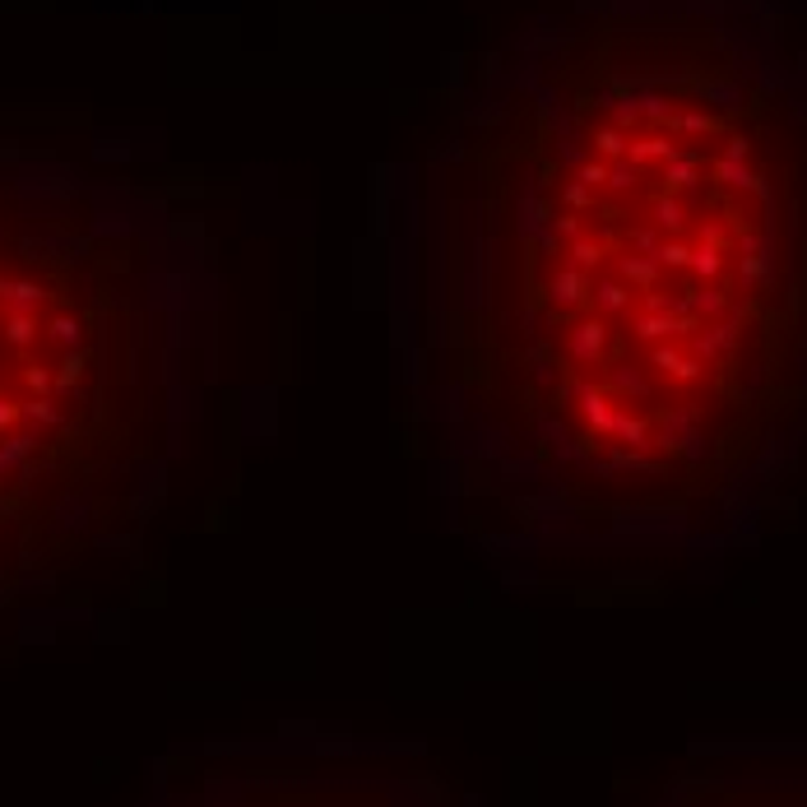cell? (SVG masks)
<instances>
[{
  "mask_svg": "<svg viewBox=\"0 0 807 807\" xmlns=\"http://www.w3.org/2000/svg\"><path fill=\"white\" fill-rule=\"evenodd\" d=\"M413 371L473 516L719 538L807 473V70L733 0L534 29L441 149Z\"/></svg>",
  "mask_w": 807,
  "mask_h": 807,
  "instance_id": "obj_1",
  "label": "cell"
},
{
  "mask_svg": "<svg viewBox=\"0 0 807 807\" xmlns=\"http://www.w3.org/2000/svg\"><path fill=\"white\" fill-rule=\"evenodd\" d=\"M181 330L140 241L0 213V552L134 520L172 469Z\"/></svg>",
  "mask_w": 807,
  "mask_h": 807,
  "instance_id": "obj_2",
  "label": "cell"
},
{
  "mask_svg": "<svg viewBox=\"0 0 807 807\" xmlns=\"http://www.w3.org/2000/svg\"><path fill=\"white\" fill-rule=\"evenodd\" d=\"M232 807H399L381 785H353V779H316V775H265L247 779Z\"/></svg>",
  "mask_w": 807,
  "mask_h": 807,
  "instance_id": "obj_3",
  "label": "cell"
},
{
  "mask_svg": "<svg viewBox=\"0 0 807 807\" xmlns=\"http://www.w3.org/2000/svg\"><path fill=\"white\" fill-rule=\"evenodd\" d=\"M664 807H807V775H706Z\"/></svg>",
  "mask_w": 807,
  "mask_h": 807,
  "instance_id": "obj_4",
  "label": "cell"
}]
</instances>
